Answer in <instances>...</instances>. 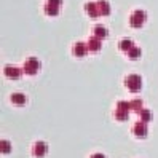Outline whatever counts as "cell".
<instances>
[{
    "instance_id": "6da1fadb",
    "label": "cell",
    "mask_w": 158,
    "mask_h": 158,
    "mask_svg": "<svg viewBox=\"0 0 158 158\" xmlns=\"http://www.w3.org/2000/svg\"><path fill=\"white\" fill-rule=\"evenodd\" d=\"M126 83H128V86L131 88V91H137L139 88H141V78H139L137 75H129Z\"/></svg>"
},
{
    "instance_id": "7a4b0ae2",
    "label": "cell",
    "mask_w": 158,
    "mask_h": 158,
    "mask_svg": "<svg viewBox=\"0 0 158 158\" xmlns=\"http://www.w3.org/2000/svg\"><path fill=\"white\" fill-rule=\"evenodd\" d=\"M144 19H145L144 11H134V15L131 16V24H133L134 27H139V24H141Z\"/></svg>"
},
{
    "instance_id": "3957f363",
    "label": "cell",
    "mask_w": 158,
    "mask_h": 158,
    "mask_svg": "<svg viewBox=\"0 0 158 158\" xmlns=\"http://www.w3.org/2000/svg\"><path fill=\"white\" fill-rule=\"evenodd\" d=\"M11 101L15 102L16 106H23L24 102H26V98H24L23 94H13V96H11Z\"/></svg>"
},
{
    "instance_id": "277c9868",
    "label": "cell",
    "mask_w": 158,
    "mask_h": 158,
    "mask_svg": "<svg viewBox=\"0 0 158 158\" xmlns=\"http://www.w3.org/2000/svg\"><path fill=\"white\" fill-rule=\"evenodd\" d=\"M134 133H136V134H139V136H145L147 129L144 128V125H137V126H134Z\"/></svg>"
},
{
    "instance_id": "5b68a950",
    "label": "cell",
    "mask_w": 158,
    "mask_h": 158,
    "mask_svg": "<svg viewBox=\"0 0 158 158\" xmlns=\"http://www.w3.org/2000/svg\"><path fill=\"white\" fill-rule=\"evenodd\" d=\"M6 73H10L11 78H18V70H13V69H6Z\"/></svg>"
},
{
    "instance_id": "8992f818",
    "label": "cell",
    "mask_w": 158,
    "mask_h": 158,
    "mask_svg": "<svg viewBox=\"0 0 158 158\" xmlns=\"http://www.w3.org/2000/svg\"><path fill=\"white\" fill-rule=\"evenodd\" d=\"M96 34H99V35H104L106 34V31L104 29H101V27H96V31H94Z\"/></svg>"
},
{
    "instance_id": "52a82bcc",
    "label": "cell",
    "mask_w": 158,
    "mask_h": 158,
    "mask_svg": "<svg viewBox=\"0 0 158 158\" xmlns=\"http://www.w3.org/2000/svg\"><path fill=\"white\" fill-rule=\"evenodd\" d=\"M120 46H122V48H126V46H129V42H122Z\"/></svg>"
},
{
    "instance_id": "ba28073f",
    "label": "cell",
    "mask_w": 158,
    "mask_h": 158,
    "mask_svg": "<svg viewBox=\"0 0 158 158\" xmlns=\"http://www.w3.org/2000/svg\"><path fill=\"white\" fill-rule=\"evenodd\" d=\"M91 158H104V155H101V153H98V155H93Z\"/></svg>"
}]
</instances>
